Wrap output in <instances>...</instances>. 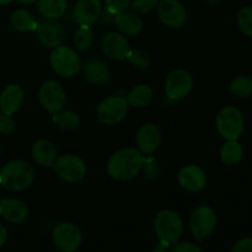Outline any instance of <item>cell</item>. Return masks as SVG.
Listing matches in <instances>:
<instances>
[{"label": "cell", "mask_w": 252, "mask_h": 252, "mask_svg": "<svg viewBox=\"0 0 252 252\" xmlns=\"http://www.w3.org/2000/svg\"><path fill=\"white\" fill-rule=\"evenodd\" d=\"M144 166L143 154L135 148L120 149L111 155L107 172L116 181H128L137 176Z\"/></svg>", "instance_id": "6da1fadb"}, {"label": "cell", "mask_w": 252, "mask_h": 252, "mask_svg": "<svg viewBox=\"0 0 252 252\" xmlns=\"http://www.w3.org/2000/svg\"><path fill=\"white\" fill-rule=\"evenodd\" d=\"M33 167L24 160H14L0 170V185L7 191H22L32 184Z\"/></svg>", "instance_id": "7a4b0ae2"}, {"label": "cell", "mask_w": 252, "mask_h": 252, "mask_svg": "<svg viewBox=\"0 0 252 252\" xmlns=\"http://www.w3.org/2000/svg\"><path fill=\"white\" fill-rule=\"evenodd\" d=\"M154 231L160 241L176 244L184 233V221L179 213L171 209L159 212L154 219Z\"/></svg>", "instance_id": "3957f363"}, {"label": "cell", "mask_w": 252, "mask_h": 252, "mask_svg": "<svg viewBox=\"0 0 252 252\" xmlns=\"http://www.w3.org/2000/svg\"><path fill=\"white\" fill-rule=\"evenodd\" d=\"M217 130L225 140H236L245 129V121L240 110L234 106H225L219 111L216 120Z\"/></svg>", "instance_id": "277c9868"}, {"label": "cell", "mask_w": 252, "mask_h": 252, "mask_svg": "<svg viewBox=\"0 0 252 252\" xmlns=\"http://www.w3.org/2000/svg\"><path fill=\"white\" fill-rule=\"evenodd\" d=\"M49 63L54 73L63 78H73L81 70V61L76 52L68 46L54 47L49 56Z\"/></svg>", "instance_id": "5b68a950"}, {"label": "cell", "mask_w": 252, "mask_h": 252, "mask_svg": "<svg viewBox=\"0 0 252 252\" xmlns=\"http://www.w3.org/2000/svg\"><path fill=\"white\" fill-rule=\"evenodd\" d=\"M189 228L197 241L208 238L217 228V214L211 207L199 206L192 212Z\"/></svg>", "instance_id": "8992f818"}, {"label": "cell", "mask_w": 252, "mask_h": 252, "mask_svg": "<svg viewBox=\"0 0 252 252\" xmlns=\"http://www.w3.org/2000/svg\"><path fill=\"white\" fill-rule=\"evenodd\" d=\"M128 106L129 105L127 98L123 96H108L97 106L96 115L98 121L103 125L115 126L125 120L128 112Z\"/></svg>", "instance_id": "52a82bcc"}, {"label": "cell", "mask_w": 252, "mask_h": 252, "mask_svg": "<svg viewBox=\"0 0 252 252\" xmlns=\"http://www.w3.org/2000/svg\"><path fill=\"white\" fill-rule=\"evenodd\" d=\"M52 167L62 180L69 184L81 181L86 175V164L81 158L74 154H65L57 158Z\"/></svg>", "instance_id": "ba28073f"}, {"label": "cell", "mask_w": 252, "mask_h": 252, "mask_svg": "<svg viewBox=\"0 0 252 252\" xmlns=\"http://www.w3.org/2000/svg\"><path fill=\"white\" fill-rule=\"evenodd\" d=\"M38 98L42 107L54 115L63 110L66 102V94L61 84L54 80H47L39 88Z\"/></svg>", "instance_id": "9c48e42d"}, {"label": "cell", "mask_w": 252, "mask_h": 252, "mask_svg": "<svg viewBox=\"0 0 252 252\" xmlns=\"http://www.w3.org/2000/svg\"><path fill=\"white\" fill-rule=\"evenodd\" d=\"M54 246L62 252H74L78 250L81 245V236L80 229L73 223H64L58 224L53 230L52 235Z\"/></svg>", "instance_id": "30bf717a"}, {"label": "cell", "mask_w": 252, "mask_h": 252, "mask_svg": "<svg viewBox=\"0 0 252 252\" xmlns=\"http://www.w3.org/2000/svg\"><path fill=\"white\" fill-rule=\"evenodd\" d=\"M192 86H193V79L191 74L184 69H176L171 71L165 80L166 96L172 101L186 97L191 93Z\"/></svg>", "instance_id": "8fae6325"}, {"label": "cell", "mask_w": 252, "mask_h": 252, "mask_svg": "<svg viewBox=\"0 0 252 252\" xmlns=\"http://www.w3.org/2000/svg\"><path fill=\"white\" fill-rule=\"evenodd\" d=\"M160 21L167 27L179 29L186 22V9L179 0H161L157 6Z\"/></svg>", "instance_id": "7c38bea8"}, {"label": "cell", "mask_w": 252, "mask_h": 252, "mask_svg": "<svg viewBox=\"0 0 252 252\" xmlns=\"http://www.w3.org/2000/svg\"><path fill=\"white\" fill-rule=\"evenodd\" d=\"M37 38L43 46L54 48L63 44L65 39V31L61 22L54 19H46L38 22L36 29Z\"/></svg>", "instance_id": "4fadbf2b"}, {"label": "cell", "mask_w": 252, "mask_h": 252, "mask_svg": "<svg viewBox=\"0 0 252 252\" xmlns=\"http://www.w3.org/2000/svg\"><path fill=\"white\" fill-rule=\"evenodd\" d=\"M138 150L142 154H152L159 148L161 142V133L154 123H145L138 129L135 135Z\"/></svg>", "instance_id": "5bb4252c"}, {"label": "cell", "mask_w": 252, "mask_h": 252, "mask_svg": "<svg viewBox=\"0 0 252 252\" xmlns=\"http://www.w3.org/2000/svg\"><path fill=\"white\" fill-rule=\"evenodd\" d=\"M102 15L101 0H78L74 9V16L80 26H89L95 24Z\"/></svg>", "instance_id": "9a60e30c"}, {"label": "cell", "mask_w": 252, "mask_h": 252, "mask_svg": "<svg viewBox=\"0 0 252 252\" xmlns=\"http://www.w3.org/2000/svg\"><path fill=\"white\" fill-rule=\"evenodd\" d=\"M179 184L189 192H198L206 187L207 176L204 170L197 165H186L179 172Z\"/></svg>", "instance_id": "2e32d148"}, {"label": "cell", "mask_w": 252, "mask_h": 252, "mask_svg": "<svg viewBox=\"0 0 252 252\" xmlns=\"http://www.w3.org/2000/svg\"><path fill=\"white\" fill-rule=\"evenodd\" d=\"M102 51L108 58L113 61H123L127 58L128 52L130 51L129 43L122 33L110 32L102 38Z\"/></svg>", "instance_id": "e0dca14e"}, {"label": "cell", "mask_w": 252, "mask_h": 252, "mask_svg": "<svg viewBox=\"0 0 252 252\" xmlns=\"http://www.w3.org/2000/svg\"><path fill=\"white\" fill-rule=\"evenodd\" d=\"M0 216L11 224H22L30 216L26 203L17 198H4L0 201Z\"/></svg>", "instance_id": "ac0fdd59"}, {"label": "cell", "mask_w": 252, "mask_h": 252, "mask_svg": "<svg viewBox=\"0 0 252 252\" xmlns=\"http://www.w3.org/2000/svg\"><path fill=\"white\" fill-rule=\"evenodd\" d=\"M84 78L93 85H105L110 81L111 71L105 62L101 59H89L84 64Z\"/></svg>", "instance_id": "d6986e66"}, {"label": "cell", "mask_w": 252, "mask_h": 252, "mask_svg": "<svg viewBox=\"0 0 252 252\" xmlns=\"http://www.w3.org/2000/svg\"><path fill=\"white\" fill-rule=\"evenodd\" d=\"M24 101V91L16 84H10L0 94V112L12 116L19 111Z\"/></svg>", "instance_id": "ffe728a7"}, {"label": "cell", "mask_w": 252, "mask_h": 252, "mask_svg": "<svg viewBox=\"0 0 252 252\" xmlns=\"http://www.w3.org/2000/svg\"><path fill=\"white\" fill-rule=\"evenodd\" d=\"M115 24L122 34L126 36H137L143 30V21L138 14L130 11H122L115 16Z\"/></svg>", "instance_id": "44dd1931"}, {"label": "cell", "mask_w": 252, "mask_h": 252, "mask_svg": "<svg viewBox=\"0 0 252 252\" xmlns=\"http://www.w3.org/2000/svg\"><path fill=\"white\" fill-rule=\"evenodd\" d=\"M32 155L37 164L43 167H51L57 159V149L49 140L39 139L33 144Z\"/></svg>", "instance_id": "7402d4cb"}, {"label": "cell", "mask_w": 252, "mask_h": 252, "mask_svg": "<svg viewBox=\"0 0 252 252\" xmlns=\"http://www.w3.org/2000/svg\"><path fill=\"white\" fill-rule=\"evenodd\" d=\"M154 98V91L149 85L139 84L135 85L127 95L128 105L134 106V107H145L150 105Z\"/></svg>", "instance_id": "603a6c76"}, {"label": "cell", "mask_w": 252, "mask_h": 252, "mask_svg": "<svg viewBox=\"0 0 252 252\" xmlns=\"http://www.w3.org/2000/svg\"><path fill=\"white\" fill-rule=\"evenodd\" d=\"M38 11L44 19H59L68 9V0H38Z\"/></svg>", "instance_id": "cb8c5ba5"}, {"label": "cell", "mask_w": 252, "mask_h": 252, "mask_svg": "<svg viewBox=\"0 0 252 252\" xmlns=\"http://www.w3.org/2000/svg\"><path fill=\"white\" fill-rule=\"evenodd\" d=\"M244 150L240 143L236 140H226L220 148V160L228 166H235L243 159Z\"/></svg>", "instance_id": "d4e9b609"}, {"label": "cell", "mask_w": 252, "mask_h": 252, "mask_svg": "<svg viewBox=\"0 0 252 252\" xmlns=\"http://www.w3.org/2000/svg\"><path fill=\"white\" fill-rule=\"evenodd\" d=\"M10 21H11L12 27L20 32L36 31L37 25H38L32 12L24 9L16 10V11L12 12Z\"/></svg>", "instance_id": "484cf974"}, {"label": "cell", "mask_w": 252, "mask_h": 252, "mask_svg": "<svg viewBox=\"0 0 252 252\" xmlns=\"http://www.w3.org/2000/svg\"><path fill=\"white\" fill-rule=\"evenodd\" d=\"M53 121L61 129L63 130H74L80 125V117L74 111H59L54 113Z\"/></svg>", "instance_id": "4316f807"}, {"label": "cell", "mask_w": 252, "mask_h": 252, "mask_svg": "<svg viewBox=\"0 0 252 252\" xmlns=\"http://www.w3.org/2000/svg\"><path fill=\"white\" fill-rule=\"evenodd\" d=\"M230 93L235 97L246 98L252 95V79L249 76L240 75L233 79L230 83Z\"/></svg>", "instance_id": "83f0119b"}, {"label": "cell", "mask_w": 252, "mask_h": 252, "mask_svg": "<svg viewBox=\"0 0 252 252\" xmlns=\"http://www.w3.org/2000/svg\"><path fill=\"white\" fill-rule=\"evenodd\" d=\"M94 43V33L89 26H80L74 33V44L79 51H88Z\"/></svg>", "instance_id": "f1b7e54d"}, {"label": "cell", "mask_w": 252, "mask_h": 252, "mask_svg": "<svg viewBox=\"0 0 252 252\" xmlns=\"http://www.w3.org/2000/svg\"><path fill=\"white\" fill-rule=\"evenodd\" d=\"M238 27L245 36L252 37V6H245L236 16Z\"/></svg>", "instance_id": "f546056e"}, {"label": "cell", "mask_w": 252, "mask_h": 252, "mask_svg": "<svg viewBox=\"0 0 252 252\" xmlns=\"http://www.w3.org/2000/svg\"><path fill=\"white\" fill-rule=\"evenodd\" d=\"M127 59L134 68L137 69H145L150 65L149 53L144 49H135V51H129L127 54Z\"/></svg>", "instance_id": "4dcf8cb0"}, {"label": "cell", "mask_w": 252, "mask_h": 252, "mask_svg": "<svg viewBox=\"0 0 252 252\" xmlns=\"http://www.w3.org/2000/svg\"><path fill=\"white\" fill-rule=\"evenodd\" d=\"M159 0H133L130 1V7L138 15L150 14L153 10L157 9Z\"/></svg>", "instance_id": "1f68e13d"}, {"label": "cell", "mask_w": 252, "mask_h": 252, "mask_svg": "<svg viewBox=\"0 0 252 252\" xmlns=\"http://www.w3.org/2000/svg\"><path fill=\"white\" fill-rule=\"evenodd\" d=\"M130 1L132 0H105L106 10L110 11L111 14L117 15L120 12L125 11L130 5Z\"/></svg>", "instance_id": "d6a6232c"}, {"label": "cell", "mask_w": 252, "mask_h": 252, "mask_svg": "<svg viewBox=\"0 0 252 252\" xmlns=\"http://www.w3.org/2000/svg\"><path fill=\"white\" fill-rule=\"evenodd\" d=\"M16 128V122L9 115H0V133L1 134H11Z\"/></svg>", "instance_id": "836d02e7"}, {"label": "cell", "mask_w": 252, "mask_h": 252, "mask_svg": "<svg viewBox=\"0 0 252 252\" xmlns=\"http://www.w3.org/2000/svg\"><path fill=\"white\" fill-rule=\"evenodd\" d=\"M233 252H252V238H244L236 241L231 248Z\"/></svg>", "instance_id": "e575fe53"}, {"label": "cell", "mask_w": 252, "mask_h": 252, "mask_svg": "<svg viewBox=\"0 0 252 252\" xmlns=\"http://www.w3.org/2000/svg\"><path fill=\"white\" fill-rule=\"evenodd\" d=\"M174 252H201L202 249L193 243H179L171 249Z\"/></svg>", "instance_id": "d590c367"}, {"label": "cell", "mask_w": 252, "mask_h": 252, "mask_svg": "<svg viewBox=\"0 0 252 252\" xmlns=\"http://www.w3.org/2000/svg\"><path fill=\"white\" fill-rule=\"evenodd\" d=\"M7 239V230L2 224H0V248L6 243Z\"/></svg>", "instance_id": "8d00e7d4"}, {"label": "cell", "mask_w": 252, "mask_h": 252, "mask_svg": "<svg viewBox=\"0 0 252 252\" xmlns=\"http://www.w3.org/2000/svg\"><path fill=\"white\" fill-rule=\"evenodd\" d=\"M169 245L170 244H167V243H164V241H160L159 243V245L158 246H155L154 249H153V250L154 251H169L170 250V248H169Z\"/></svg>", "instance_id": "74e56055"}, {"label": "cell", "mask_w": 252, "mask_h": 252, "mask_svg": "<svg viewBox=\"0 0 252 252\" xmlns=\"http://www.w3.org/2000/svg\"><path fill=\"white\" fill-rule=\"evenodd\" d=\"M16 1L20 2V4H33L37 0H16Z\"/></svg>", "instance_id": "f35d334b"}, {"label": "cell", "mask_w": 252, "mask_h": 252, "mask_svg": "<svg viewBox=\"0 0 252 252\" xmlns=\"http://www.w3.org/2000/svg\"><path fill=\"white\" fill-rule=\"evenodd\" d=\"M206 1L208 2L209 5H217L219 1H220V0H206Z\"/></svg>", "instance_id": "ab89813d"}, {"label": "cell", "mask_w": 252, "mask_h": 252, "mask_svg": "<svg viewBox=\"0 0 252 252\" xmlns=\"http://www.w3.org/2000/svg\"><path fill=\"white\" fill-rule=\"evenodd\" d=\"M12 0H0V5H6L9 2H11Z\"/></svg>", "instance_id": "60d3db41"}, {"label": "cell", "mask_w": 252, "mask_h": 252, "mask_svg": "<svg viewBox=\"0 0 252 252\" xmlns=\"http://www.w3.org/2000/svg\"><path fill=\"white\" fill-rule=\"evenodd\" d=\"M0 154H1V143H0Z\"/></svg>", "instance_id": "b9f144b4"}]
</instances>
